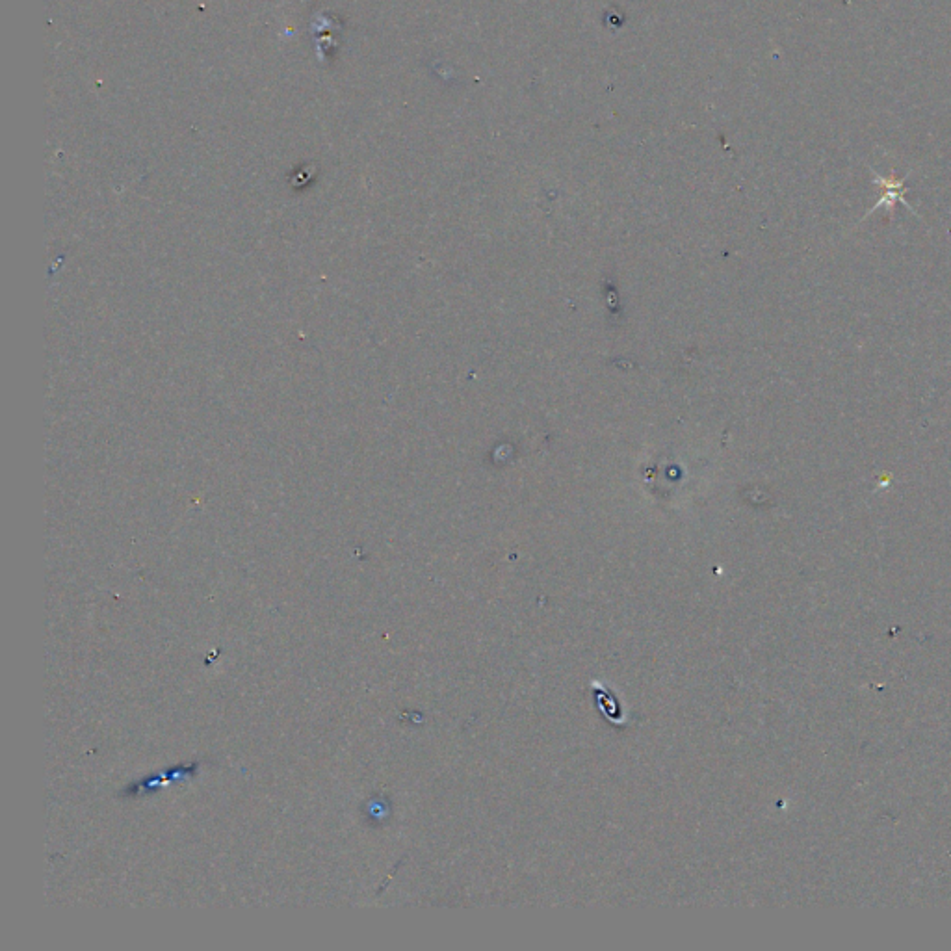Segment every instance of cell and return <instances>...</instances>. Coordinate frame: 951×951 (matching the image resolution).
<instances>
[{
  "instance_id": "1",
  "label": "cell",
  "mask_w": 951,
  "mask_h": 951,
  "mask_svg": "<svg viewBox=\"0 0 951 951\" xmlns=\"http://www.w3.org/2000/svg\"><path fill=\"white\" fill-rule=\"evenodd\" d=\"M873 183L885 188V196L881 197V199L875 203L872 212L875 209H879V207H885V205L888 209H894V203H896V201L903 203L907 209H911V205H909L907 199H905V179H896L894 175H892V177H883V175H879V173L873 171Z\"/></svg>"
}]
</instances>
